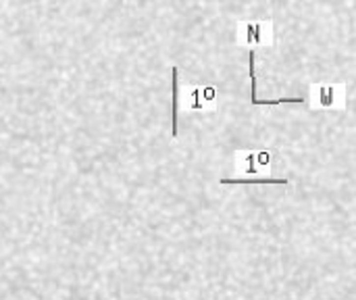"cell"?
<instances>
[{
  "label": "cell",
  "mask_w": 356,
  "mask_h": 300,
  "mask_svg": "<svg viewBox=\"0 0 356 300\" xmlns=\"http://www.w3.org/2000/svg\"><path fill=\"white\" fill-rule=\"evenodd\" d=\"M242 33H244V38H242V44H248V46H260V44H267L269 42V33H263L267 30L265 23H242L240 25Z\"/></svg>",
  "instance_id": "1"
},
{
  "label": "cell",
  "mask_w": 356,
  "mask_h": 300,
  "mask_svg": "<svg viewBox=\"0 0 356 300\" xmlns=\"http://www.w3.org/2000/svg\"><path fill=\"white\" fill-rule=\"evenodd\" d=\"M219 183H290V180H283V178H238V180H225L221 178Z\"/></svg>",
  "instance_id": "2"
},
{
  "label": "cell",
  "mask_w": 356,
  "mask_h": 300,
  "mask_svg": "<svg viewBox=\"0 0 356 300\" xmlns=\"http://www.w3.org/2000/svg\"><path fill=\"white\" fill-rule=\"evenodd\" d=\"M177 104H179V82H177V67H173V138H177Z\"/></svg>",
  "instance_id": "3"
},
{
  "label": "cell",
  "mask_w": 356,
  "mask_h": 300,
  "mask_svg": "<svg viewBox=\"0 0 356 300\" xmlns=\"http://www.w3.org/2000/svg\"><path fill=\"white\" fill-rule=\"evenodd\" d=\"M335 98H337V88H333V86H321L319 88V104L331 107Z\"/></svg>",
  "instance_id": "4"
},
{
  "label": "cell",
  "mask_w": 356,
  "mask_h": 300,
  "mask_svg": "<svg viewBox=\"0 0 356 300\" xmlns=\"http://www.w3.org/2000/svg\"><path fill=\"white\" fill-rule=\"evenodd\" d=\"M250 82H252V104H256V50H250Z\"/></svg>",
  "instance_id": "5"
},
{
  "label": "cell",
  "mask_w": 356,
  "mask_h": 300,
  "mask_svg": "<svg viewBox=\"0 0 356 300\" xmlns=\"http://www.w3.org/2000/svg\"><path fill=\"white\" fill-rule=\"evenodd\" d=\"M242 161H244V165H246V167H242L246 175H256L258 167H256V156H254V152H246L244 156H242ZM256 178H258V175H256Z\"/></svg>",
  "instance_id": "6"
}]
</instances>
